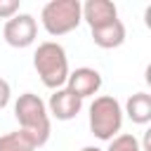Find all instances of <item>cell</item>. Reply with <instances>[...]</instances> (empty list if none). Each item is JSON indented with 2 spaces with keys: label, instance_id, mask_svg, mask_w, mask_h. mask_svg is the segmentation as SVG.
<instances>
[{
  "label": "cell",
  "instance_id": "52a82bcc",
  "mask_svg": "<svg viewBox=\"0 0 151 151\" xmlns=\"http://www.w3.org/2000/svg\"><path fill=\"white\" fill-rule=\"evenodd\" d=\"M45 106H47V113L52 118H57V120H73L80 113V109H83V99H78L71 90L59 87V90H54L50 94V101Z\"/></svg>",
  "mask_w": 151,
  "mask_h": 151
},
{
  "label": "cell",
  "instance_id": "6da1fadb",
  "mask_svg": "<svg viewBox=\"0 0 151 151\" xmlns=\"http://www.w3.org/2000/svg\"><path fill=\"white\" fill-rule=\"evenodd\" d=\"M14 118L19 123V130L33 142L35 149L47 144L50 132H52V123H50L47 106L38 94H33V92L19 94V99L14 101Z\"/></svg>",
  "mask_w": 151,
  "mask_h": 151
},
{
  "label": "cell",
  "instance_id": "ba28073f",
  "mask_svg": "<svg viewBox=\"0 0 151 151\" xmlns=\"http://www.w3.org/2000/svg\"><path fill=\"white\" fill-rule=\"evenodd\" d=\"M118 19V7L111 0H87L83 5V21L90 28H99Z\"/></svg>",
  "mask_w": 151,
  "mask_h": 151
},
{
  "label": "cell",
  "instance_id": "8992f818",
  "mask_svg": "<svg viewBox=\"0 0 151 151\" xmlns=\"http://www.w3.org/2000/svg\"><path fill=\"white\" fill-rule=\"evenodd\" d=\"M66 90H71L78 99L94 97L101 90V73L97 68H90V66H80L76 71H68Z\"/></svg>",
  "mask_w": 151,
  "mask_h": 151
},
{
  "label": "cell",
  "instance_id": "7a4b0ae2",
  "mask_svg": "<svg viewBox=\"0 0 151 151\" xmlns=\"http://www.w3.org/2000/svg\"><path fill=\"white\" fill-rule=\"evenodd\" d=\"M33 68L40 76L42 85L50 87L52 92L66 85L68 78V57L66 50L54 42V40H45L38 45L35 54H33Z\"/></svg>",
  "mask_w": 151,
  "mask_h": 151
},
{
  "label": "cell",
  "instance_id": "5b68a950",
  "mask_svg": "<svg viewBox=\"0 0 151 151\" xmlns=\"http://www.w3.org/2000/svg\"><path fill=\"white\" fill-rule=\"evenodd\" d=\"M2 35H5V42L9 47H17V50L31 47L38 38V21H35L33 14L19 12L12 19H7L5 28H2Z\"/></svg>",
  "mask_w": 151,
  "mask_h": 151
},
{
  "label": "cell",
  "instance_id": "4fadbf2b",
  "mask_svg": "<svg viewBox=\"0 0 151 151\" xmlns=\"http://www.w3.org/2000/svg\"><path fill=\"white\" fill-rule=\"evenodd\" d=\"M21 0H0V19H12L14 14H19Z\"/></svg>",
  "mask_w": 151,
  "mask_h": 151
},
{
  "label": "cell",
  "instance_id": "9a60e30c",
  "mask_svg": "<svg viewBox=\"0 0 151 151\" xmlns=\"http://www.w3.org/2000/svg\"><path fill=\"white\" fill-rule=\"evenodd\" d=\"M80 151H101V149H99V146H83Z\"/></svg>",
  "mask_w": 151,
  "mask_h": 151
},
{
  "label": "cell",
  "instance_id": "7c38bea8",
  "mask_svg": "<svg viewBox=\"0 0 151 151\" xmlns=\"http://www.w3.org/2000/svg\"><path fill=\"white\" fill-rule=\"evenodd\" d=\"M106 151H142V144H139V139L134 134L123 132V134H116L109 142V149Z\"/></svg>",
  "mask_w": 151,
  "mask_h": 151
},
{
  "label": "cell",
  "instance_id": "277c9868",
  "mask_svg": "<svg viewBox=\"0 0 151 151\" xmlns=\"http://www.w3.org/2000/svg\"><path fill=\"white\" fill-rule=\"evenodd\" d=\"M80 21H83L80 0H50L40 12L42 28L54 38L76 31L80 26Z\"/></svg>",
  "mask_w": 151,
  "mask_h": 151
},
{
  "label": "cell",
  "instance_id": "8fae6325",
  "mask_svg": "<svg viewBox=\"0 0 151 151\" xmlns=\"http://www.w3.org/2000/svg\"><path fill=\"white\" fill-rule=\"evenodd\" d=\"M0 151H35V146L21 130H14L0 134Z\"/></svg>",
  "mask_w": 151,
  "mask_h": 151
},
{
  "label": "cell",
  "instance_id": "9c48e42d",
  "mask_svg": "<svg viewBox=\"0 0 151 151\" xmlns=\"http://www.w3.org/2000/svg\"><path fill=\"white\" fill-rule=\"evenodd\" d=\"M90 35H92V42L101 50H113V47H120L125 42V24L120 19L111 21V24H104L99 28H90Z\"/></svg>",
  "mask_w": 151,
  "mask_h": 151
},
{
  "label": "cell",
  "instance_id": "5bb4252c",
  "mask_svg": "<svg viewBox=\"0 0 151 151\" xmlns=\"http://www.w3.org/2000/svg\"><path fill=\"white\" fill-rule=\"evenodd\" d=\"M9 99H12V87L5 78H0V111L9 104Z\"/></svg>",
  "mask_w": 151,
  "mask_h": 151
},
{
  "label": "cell",
  "instance_id": "3957f363",
  "mask_svg": "<svg viewBox=\"0 0 151 151\" xmlns=\"http://www.w3.org/2000/svg\"><path fill=\"white\" fill-rule=\"evenodd\" d=\"M120 127H123L120 101L111 94L94 97V101L90 104V132L101 142H111L120 132Z\"/></svg>",
  "mask_w": 151,
  "mask_h": 151
},
{
  "label": "cell",
  "instance_id": "30bf717a",
  "mask_svg": "<svg viewBox=\"0 0 151 151\" xmlns=\"http://www.w3.org/2000/svg\"><path fill=\"white\" fill-rule=\"evenodd\" d=\"M123 113H127V118L132 123H137V125L151 123V94L149 92H134V94H130L127 101H125V111Z\"/></svg>",
  "mask_w": 151,
  "mask_h": 151
}]
</instances>
